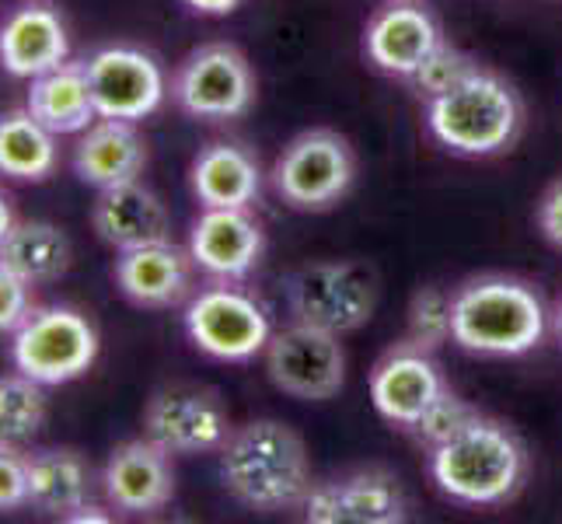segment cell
<instances>
[{
  "label": "cell",
  "mask_w": 562,
  "mask_h": 524,
  "mask_svg": "<svg viewBox=\"0 0 562 524\" xmlns=\"http://www.w3.org/2000/svg\"><path fill=\"white\" fill-rule=\"evenodd\" d=\"M221 482L241 508L277 514L304 508L312 493V458L301 434L280 420H251L221 444Z\"/></svg>",
  "instance_id": "cell-1"
},
{
  "label": "cell",
  "mask_w": 562,
  "mask_h": 524,
  "mask_svg": "<svg viewBox=\"0 0 562 524\" xmlns=\"http://www.w3.org/2000/svg\"><path fill=\"white\" fill-rule=\"evenodd\" d=\"M430 476L443 497L464 508H496L520 493L528 451L507 423L475 416L451 441L430 448Z\"/></svg>",
  "instance_id": "cell-2"
},
{
  "label": "cell",
  "mask_w": 562,
  "mask_h": 524,
  "mask_svg": "<svg viewBox=\"0 0 562 524\" xmlns=\"http://www.w3.org/2000/svg\"><path fill=\"white\" fill-rule=\"evenodd\" d=\"M538 290L514 277H475L451 294V339L479 357H520L546 339Z\"/></svg>",
  "instance_id": "cell-3"
},
{
  "label": "cell",
  "mask_w": 562,
  "mask_h": 524,
  "mask_svg": "<svg viewBox=\"0 0 562 524\" xmlns=\"http://www.w3.org/2000/svg\"><path fill=\"white\" fill-rule=\"evenodd\" d=\"M434 137L464 158H490L510 147L520 130V99L499 74L475 67L451 91L426 105Z\"/></svg>",
  "instance_id": "cell-4"
},
{
  "label": "cell",
  "mask_w": 562,
  "mask_h": 524,
  "mask_svg": "<svg viewBox=\"0 0 562 524\" xmlns=\"http://www.w3.org/2000/svg\"><path fill=\"white\" fill-rule=\"evenodd\" d=\"M11 364L14 371L49 384H67L88 375L99 357V333L74 308H35L29 319L11 333Z\"/></svg>",
  "instance_id": "cell-5"
},
{
  "label": "cell",
  "mask_w": 562,
  "mask_h": 524,
  "mask_svg": "<svg viewBox=\"0 0 562 524\" xmlns=\"http://www.w3.org/2000/svg\"><path fill=\"white\" fill-rule=\"evenodd\" d=\"M283 294L294 322L336 336L363 328L378 308L374 277L357 263H307L283 280Z\"/></svg>",
  "instance_id": "cell-6"
},
{
  "label": "cell",
  "mask_w": 562,
  "mask_h": 524,
  "mask_svg": "<svg viewBox=\"0 0 562 524\" xmlns=\"http://www.w3.org/2000/svg\"><path fill=\"white\" fill-rule=\"evenodd\" d=\"M357 179L353 147L336 130H304L273 165V189L294 210L336 207Z\"/></svg>",
  "instance_id": "cell-7"
},
{
  "label": "cell",
  "mask_w": 562,
  "mask_h": 524,
  "mask_svg": "<svg viewBox=\"0 0 562 524\" xmlns=\"http://www.w3.org/2000/svg\"><path fill=\"white\" fill-rule=\"evenodd\" d=\"M266 375L283 395L301 402L336 399L346 384V354L336 333L290 322L266 343Z\"/></svg>",
  "instance_id": "cell-8"
},
{
  "label": "cell",
  "mask_w": 562,
  "mask_h": 524,
  "mask_svg": "<svg viewBox=\"0 0 562 524\" xmlns=\"http://www.w3.org/2000/svg\"><path fill=\"white\" fill-rule=\"evenodd\" d=\"M186 333L213 360L245 364L259 357L273 328L266 308L238 287H206L186 304Z\"/></svg>",
  "instance_id": "cell-9"
},
{
  "label": "cell",
  "mask_w": 562,
  "mask_h": 524,
  "mask_svg": "<svg viewBox=\"0 0 562 524\" xmlns=\"http://www.w3.org/2000/svg\"><path fill=\"white\" fill-rule=\"evenodd\" d=\"M171 94L182 112L196 115V120H238L256 102V74H251L248 56L227 43H210L192 49L176 81Z\"/></svg>",
  "instance_id": "cell-10"
},
{
  "label": "cell",
  "mask_w": 562,
  "mask_h": 524,
  "mask_svg": "<svg viewBox=\"0 0 562 524\" xmlns=\"http://www.w3.org/2000/svg\"><path fill=\"white\" fill-rule=\"evenodd\" d=\"M144 434L168 455H206L221 451L231 423L217 392L196 384H171L147 402Z\"/></svg>",
  "instance_id": "cell-11"
},
{
  "label": "cell",
  "mask_w": 562,
  "mask_h": 524,
  "mask_svg": "<svg viewBox=\"0 0 562 524\" xmlns=\"http://www.w3.org/2000/svg\"><path fill=\"white\" fill-rule=\"evenodd\" d=\"M85 74L99 120L137 123L165 102V74L154 64V56L140 49H99L85 60Z\"/></svg>",
  "instance_id": "cell-12"
},
{
  "label": "cell",
  "mask_w": 562,
  "mask_h": 524,
  "mask_svg": "<svg viewBox=\"0 0 562 524\" xmlns=\"http://www.w3.org/2000/svg\"><path fill=\"white\" fill-rule=\"evenodd\" d=\"M304 517L312 524H402L409 517V500L395 472L357 469L315 482L304 500Z\"/></svg>",
  "instance_id": "cell-13"
},
{
  "label": "cell",
  "mask_w": 562,
  "mask_h": 524,
  "mask_svg": "<svg viewBox=\"0 0 562 524\" xmlns=\"http://www.w3.org/2000/svg\"><path fill=\"white\" fill-rule=\"evenodd\" d=\"M443 392H448V384H443L430 349H419L413 343L387 349L371 371L374 410L402 431H413Z\"/></svg>",
  "instance_id": "cell-14"
},
{
  "label": "cell",
  "mask_w": 562,
  "mask_h": 524,
  "mask_svg": "<svg viewBox=\"0 0 562 524\" xmlns=\"http://www.w3.org/2000/svg\"><path fill=\"white\" fill-rule=\"evenodd\" d=\"M266 252L262 224L248 207H203L189 231V256L203 274L224 283L245 280Z\"/></svg>",
  "instance_id": "cell-15"
},
{
  "label": "cell",
  "mask_w": 562,
  "mask_h": 524,
  "mask_svg": "<svg viewBox=\"0 0 562 524\" xmlns=\"http://www.w3.org/2000/svg\"><path fill=\"white\" fill-rule=\"evenodd\" d=\"M440 43L437 18L416 0H392L363 29L367 60L381 74L402 77V81H413V74Z\"/></svg>",
  "instance_id": "cell-16"
},
{
  "label": "cell",
  "mask_w": 562,
  "mask_h": 524,
  "mask_svg": "<svg viewBox=\"0 0 562 524\" xmlns=\"http://www.w3.org/2000/svg\"><path fill=\"white\" fill-rule=\"evenodd\" d=\"M102 490L115 511L126 514H158L176 497V472L168 451L147 434L140 441L120 444L102 472Z\"/></svg>",
  "instance_id": "cell-17"
},
{
  "label": "cell",
  "mask_w": 562,
  "mask_h": 524,
  "mask_svg": "<svg viewBox=\"0 0 562 524\" xmlns=\"http://www.w3.org/2000/svg\"><path fill=\"white\" fill-rule=\"evenodd\" d=\"M192 256L189 248L150 242L140 248L120 252L115 259V287L137 308H176L192 290Z\"/></svg>",
  "instance_id": "cell-18"
},
{
  "label": "cell",
  "mask_w": 562,
  "mask_h": 524,
  "mask_svg": "<svg viewBox=\"0 0 562 524\" xmlns=\"http://www.w3.org/2000/svg\"><path fill=\"white\" fill-rule=\"evenodd\" d=\"M91 227L109 248L130 252L168 238V210L158 192L140 186L137 179L99 189V200L91 207Z\"/></svg>",
  "instance_id": "cell-19"
},
{
  "label": "cell",
  "mask_w": 562,
  "mask_h": 524,
  "mask_svg": "<svg viewBox=\"0 0 562 524\" xmlns=\"http://www.w3.org/2000/svg\"><path fill=\"white\" fill-rule=\"evenodd\" d=\"M144 165L147 144L126 120H94L74 147V175L94 189L137 182Z\"/></svg>",
  "instance_id": "cell-20"
},
{
  "label": "cell",
  "mask_w": 562,
  "mask_h": 524,
  "mask_svg": "<svg viewBox=\"0 0 562 524\" xmlns=\"http://www.w3.org/2000/svg\"><path fill=\"white\" fill-rule=\"evenodd\" d=\"M70 60V38L60 22V14L49 8H18L0 25V67L11 77L46 74Z\"/></svg>",
  "instance_id": "cell-21"
},
{
  "label": "cell",
  "mask_w": 562,
  "mask_h": 524,
  "mask_svg": "<svg viewBox=\"0 0 562 524\" xmlns=\"http://www.w3.org/2000/svg\"><path fill=\"white\" fill-rule=\"evenodd\" d=\"M25 109L46 130H53L56 137H67V133H85L94 120H99L91 88H88L85 64H70L67 60L60 67L32 77Z\"/></svg>",
  "instance_id": "cell-22"
},
{
  "label": "cell",
  "mask_w": 562,
  "mask_h": 524,
  "mask_svg": "<svg viewBox=\"0 0 562 524\" xmlns=\"http://www.w3.org/2000/svg\"><path fill=\"white\" fill-rule=\"evenodd\" d=\"M189 182L203 207H251L262 192V171L245 147L210 144L192 161Z\"/></svg>",
  "instance_id": "cell-23"
},
{
  "label": "cell",
  "mask_w": 562,
  "mask_h": 524,
  "mask_svg": "<svg viewBox=\"0 0 562 524\" xmlns=\"http://www.w3.org/2000/svg\"><path fill=\"white\" fill-rule=\"evenodd\" d=\"M91 476L77 451L46 448L29 455V503L43 514L70 517L88 503Z\"/></svg>",
  "instance_id": "cell-24"
},
{
  "label": "cell",
  "mask_w": 562,
  "mask_h": 524,
  "mask_svg": "<svg viewBox=\"0 0 562 524\" xmlns=\"http://www.w3.org/2000/svg\"><path fill=\"white\" fill-rule=\"evenodd\" d=\"M0 263L32 287L60 280L70 269V238L49 221H14L0 242Z\"/></svg>",
  "instance_id": "cell-25"
},
{
  "label": "cell",
  "mask_w": 562,
  "mask_h": 524,
  "mask_svg": "<svg viewBox=\"0 0 562 524\" xmlns=\"http://www.w3.org/2000/svg\"><path fill=\"white\" fill-rule=\"evenodd\" d=\"M56 168V133L29 109L0 115V175L18 182H43Z\"/></svg>",
  "instance_id": "cell-26"
},
{
  "label": "cell",
  "mask_w": 562,
  "mask_h": 524,
  "mask_svg": "<svg viewBox=\"0 0 562 524\" xmlns=\"http://www.w3.org/2000/svg\"><path fill=\"white\" fill-rule=\"evenodd\" d=\"M46 423L43 384L22 371L0 375V448H18L32 441Z\"/></svg>",
  "instance_id": "cell-27"
},
{
  "label": "cell",
  "mask_w": 562,
  "mask_h": 524,
  "mask_svg": "<svg viewBox=\"0 0 562 524\" xmlns=\"http://www.w3.org/2000/svg\"><path fill=\"white\" fill-rule=\"evenodd\" d=\"M451 339V294H443L440 287H423L409 304V336L419 349H434Z\"/></svg>",
  "instance_id": "cell-28"
},
{
  "label": "cell",
  "mask_w": 562,
  "mask_h": 524,
  "mask_svg": "<svg viewBox=\"0 0 562 524\" xmlns=\"http://www.w3.org/2000/svg\"><path fill=\"white\" fill-rule=\"evenodd\" d=\"M479 64L472 60L469 53H461L448 43H440L430 56L423 60V67L413 74V85L419 94H426V99H437V94L451 91L458 81H464Z\"/></svg>",
  "instance_id": "cell-29"
},
{
  "label": "cell",
  "mask_w": 562,
  "mask_h": 524,
  "mask_svg": "<svg viewBox=\"0 0 562 524\" xmlns=\"http://www.w3.org/2000/svg\"><path fill=\"white\" fill-rule=\"evenodd\" d=\"M479 416V410L475 405H469L461 395H454V392H443L430 410L423 413V420L413 426V434L423 441V444H430V448H437V444H443V441H451L458 431H464L472 420Z\"/></svg>",
  "instance_id": "cell-30"
},
{
  "label": "cell",
  "mask_w": 562,
  "mask_h": 524,
  "mask_svg": "<svg viewBox=\"0 0 562 524\" xmlns=\"http://www.w3.org/2000/svg\"><path fill=\"white\" fill-rule=\"evenodd\" d=\"M32 312V283L0 263V333H14Z\"/></svg>",
  "instance_id": "cell-31"
},
{
  "label": "cell",
  "mask_w": 562,
  "mask_h": 524,
  "mask_svg": "<svg viewBox=\"0 0 562 524\" xmlns=\"http://www.w3.org/2000/svg\"><path fill=\"white\" fill-rule=\"evenodd\" d=\"M29 508V458L18 448H0V511Z\"/></svg>",
  "instance_id": "cell-32"
},
{
  "label": "cell",
  "mask_w": 562,
  "mask_h": 524,
  "mask_svg": "<svg viewBox=\"0 0 562 524\" xmlns=\"http://www.w3.org/2000/svg\"><path fill=\"white\" fill-rule=\"evenodd\" d=\"M538 231L552 248L562 252V179H555L538 200Z\"/></svg>",
  "instance_id": "cell-33"
},
{
  "label": "cell",
  "mask_w": 562,
  "mask_h": 524,
  "mask_svg": "<svg viewBox=\"0 0 562 524\" xmlns=\"http://www.w3.org/2000/svg\"><path fill=\"white\" fill-rule=\"evenodd\" d=\"M182 4L189 11H196V14H206V18H221V14H231L235 11L241 0H182Z\"/></svg>",
  "instance_id": "cell-34"
},
{
  "label": "cell",
  "mask_w": 562,
  "mask_h": 524,
  "mask_svg": "<svg viewBox=\"0 0 562 524\" xmlns=\"http://www.w3.org/2000/svg\"><path fill=\"white\" fill-rule=\"evenodd\" d=\"M11 227H14V210H11V200L0 192V242L11 235Z\"/></svg>",
  "instance_id": "cell-35"
},
{
  "label": "cell",
  "mask_w": 562,
  "mask_h": 524,
  "mask_svg": "<svg viewBox=\"0 0 562 524\" xmlns=\"http://www.w3.org/2000/svg\"><path fill=\"white\" fill-rule=\"evenodd\" d=\"M67 521H77V524H85V521H109V514H99V508H88V503H85V508L74 511Z\"/></svg>",
  "instance_id": "cell-36"
},
{
  "label": "cell",
  "mask_w": 562,
  "mask_h": 524,
  "mask_svg": "<svg viewBox=\"0 0 562 524\" xmlns=\"http://www.w3.org/2000/svg\"><path fill=\"white\" fill-rule=\"evenodd\" d=\"M552 328H555V336L562 343V298L555 301V312H552Z\"/></svg>",
  "instance_id": "cell-37"
}]
</instances>
